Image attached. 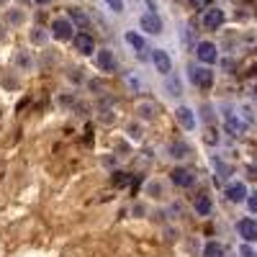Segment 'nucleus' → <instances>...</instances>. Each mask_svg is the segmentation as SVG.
<instances>
[{
    "label": "nucleus",
    "mask_w": 257,
    "mask_h": 257,
    "mask_svg": "<svg viewBox=\"0 0 257 257\" xmlns=\"http://www.w3.org/2000/svg\"><path fill=\"white\" fill-rule=\"evenodd\" d=\"M188 77L198 90H211L213 82H216V72H213L211 67H206V64H198V62L188 67Z\"/></svg>",
    "instance_id": "obj_1"
},
{
    "label": "nucleus",
    "mask_w": 257,
    "mask_h": 257,
    "mask_svg": "<svg viewBox=\"0 0 257 257\" xmlns=\"http://www.w3.org/2000/svg\"><path fill=\"white\" fill-rule=\"evenodd\" d=\"M221 121H224V132L229 137H242L247 132V123L242 121L239 111H234L231 105H221Z\"/></svg>",
    "instance_id": "obj_2"
},
{
    "label": "nucleus",
    "mask_w": 257,
    "mask_h": 257,
    "mask_svg": "<svg viewBox=\"0 0 257 257\" xmlns=\"http://www.w3.org/2000/svg\"><path fill=\"white\" fill-rule=\"evenodd\" d=\"M193 52H196V57H198V64H206V67H211V64L219 62V47L213 44V41H208V39L198 41Z\"/></svg>",
    "instance_id": "obj_3"
},
{
    "label": "nucleus",
    "mask_w": 257,
    "mask_h": 257,
    "mask_svg": "<svg viewBox=\"0 0 257 257\" xmlns=\"http://www.w3.org/2000/svg\"><path fill=\"white\" fill-rule=\"evenodd\" d=\"M224 196H226L229 203H244L247 196H249V188H247V183H242V180H229V183L224 185Z\"/></svg>",
    "instance_id": "obj_4"
},
{
    "label": "nucleus",
    "mask_w": 257,
    "mask_h": 257,
    "mask_svg": "<svg viewBox=\"0 0 257 257\" xmlns=\"http://www.w3.org/2000/svg\"><path fill=\"white\" fill-rule=\"evenodd\" d=\"M224 21H226V13H224L221 8H216V6H211V8L203 11L201 24H203V29H208V31H219V29L224 26Z\"/></svg>",
    "instance_id": "obj_5"
},
{
    "label": "nucleus",
    "mask_w": 257,
    "mask_h": 257,
    "mask_svg": "<svg viewBox=\"0 0 257 257\" xmlns=\"http://www.w3.org/2000/svg\"><path fill=\"white\" fill-rule=\"evenodd\" d=\"M93 64H95V70L98 72H116V54L111 49H98L93 54Z\"/></svg>",
    "instance_id": "obj_6"
},
{
    "label": "nucleus",
    "mask_w": 257,
    "mask_h": 257,
    "mask_svg": "<svg viewBox=\"0 0 257 257\" xmlns=\"http://www.w3.org/2000/svg\"><path fill=\"white\" fill-rule=\"evenodd\" d=\"M170 180H173V185H178V188H193L198 178L190 167L178 165V167H173V173H170Z\"/></svg>",
    "instance_id": "obj_7"
},
{
    "label": "nucleus",
    "mask_w": 257,
    "mask_h": 257,
    "mask_svg": "<svg viewBox=\"0 0 257 257\" xmlns=\"http://www.w3.org/2000/svg\"><path fill=\"white\" fill-rule=\"evenodd\" d=\"M139 26H142V31H144V34H149V36H157V34H162V29H165L162 18H160L155 11H147V13H142V18H139Z\"/></svg>",
    "instance_id": "obj_8"
},
{
    "label": "nucleus",
    "mask_w": 257,
    "mask_h": 257,
    "mask_svg": "<svg viewBox=\"0 0 257 257\" xmlns=\"http://www.w3.org/2000/svg\"><path fill=\"white\" fill-rule=\"evenodd\" d=\"M193 155V147L185 142V139H173L167 144V157L175 160V162H185L188 157Z\"/></svg>",
    "instance_id": "obj_9"
},
{
    "label": "nucleus",
    "mask_w": 257,
    "mask_h": 257,
    "mask_svg": "<svg viewBox=\"0 0 257 257\" xmlns=\"http://www.w3.org/2000/svg\"><path fill=\"white\" fill-rule=\"evenodd\" d=\"M72 31H75V26H72L70 18H54V21H52V39H57V41H70V39H72Z\"/></svg>",
    "instance_id": "obj_10"
},
{
    "label": "nucleus",
    "mask_w": 257,
    "mask_h": 257,
    "mask_svg": "<svg viewBox=\"0 0 257 257\" xmlns=\"http://www.w3.org/2000/svg\"><path fill=\"white\" fill-rule=\"evenodd\" d=\"M237 234H239V239L247 242V244L257 242V221H254L252 216L239 219V221H237Z\"/></svg>",
    "instance_id": "obj_11"
},
{
    "label": "nucleus",
    "mask_w": 257,
    "mask_h": 257,
    "mask_svg": "<svg viewBox=\"0 0 257 257\" xmlns=\"http://www.w3.org/2000/svg\"><path fill=\"white\" fill-rule=\"evenodd\" d=\"M72 44H75V52L82 54V57L95 54V39L90 34H85V31H80L77 36H72Z\"/></svg>",
    "instance_id": "obj_12"
},
{
    "label": "nucleus",
    "mask_w": 257,
    "mask_h": 257,
    "mask_svg": "<svg viewBox=\"0 0 257 257\" xmlns=\"http://www.w3.org/2000/svg\"><path fill=\"white\" fill-rule=\"evenodd\" d=\"M152 64L160 75H173V57L165 49H152Z\"/></svg>",
    "instance_id": "obj_13"
},
{
    "label": "nucleus",
    "mask_w": 257,
    "mask_h": 257,
    "mask_svg": "<svg viewBox=\"0 0 257 257\" xmlns=\"http://www.w3.org/2000/svg\"><path fill=\"white\" fill-rule=\"evenodd\" d=\"M137 116H139V121H155L157 116H160V105L155 103V100H139L137 103Z\"/></svg>",
    "instance_id": "obj_14"
},
{
    "label": "nucleus",
    "mask_w": 257,
    "mask_h": 257,
    "mask_svg": "<svg viewBox=\"0 0 257 257\" xmlns=\"http://www.w3.org/2000/svg\"><path fill=\"white\" fill-rule=\"evenodd\" d=\"M175 118H178V123L185 128V132H193V128H196V111L188 108V105H178Z\"/></svg>",
    "instance_id": "obj_15"
},
{
    "label": "nucleus",
    "mask_w": 257,
    "mask_h": 257,
    "mask_svg": "<svg viewBox=\"0 0 257 257\" xmlns=\"http://www.w3.org/2000/svg\"><path fill=\"white\" fill-rule=\"evenodd\" d=\"M193 211H196L201 219L211 216V213H213V198L208 196V193H201V196L193 201Z\"/></svg>",
    "instance_id": "obj_16"
},
{
    "label": "nucleus",
    "mask_w": 257,
    "mask_h": 257,
    "mask_svg": "<svg viewBox=\"0 0 257 257\" xmlns=\"http://www.w3.org/2000/svg\"><path fill=\"white\" fill-rule=\"evenodd\" d=\"M13 64H16V70H21V72H31L36 62H34L31 52H26V49H18V52L13 54Z\"/></svg>",
    "instance_id": "obj_17"
},
{
    "label": "nucleus",
    "mask_w": 257,
    "mask_h": 257,
    "mask_svg": "<svg viewBox=\"0 0 257 257\" xmlns=\"http://www.w3.org/2000/svg\"><path fill=\"white\" fill-rule=\"evenodd\" d=\"M123 39H126V44L132 47L139 57H144V52H147V41H144V36H142L139 31H126Z\"/></svg>",
    "instance_id": "obj_18"
},
{
    "label": "nucleus",
    "mask_w": 257,
    "mask_h": 257,
    "mask_svg": "<svg viewBox=\"0 0 257 257\" xmlns=\"http://www.w3.org/2000/svg\"><path fill=\"white\" fill-rule=\"evenodd\" d=\"M211 165H213V173H216V180L219 183H229V175H231V165L221 157H211Z\"/></svg>",
    "instance_id": "obj_19"
},
{
    "label": "nucleus",
    "mask_w": 257,
    "mask_h": 257,
    "mask_svg": "<svg viewBox=\"0 0 257 257\" xmlns=\"http://www.w3.org/2000/svg\"><path fill=\"white\" fill-rule=\"evenodd\" d=\"M98 121L105 123V126L116 121V113H113V98H105V100L98 105Z\"/></svg>",
    "instance_id": "obj_20"
},
{
    "label": "nucleus",
    "mask_w": 257,
    "mask_h": 257,
    "mask_svg": "<svg viewBox=\"0 0 257 257\" xmlns=\"http://www.w3.org/2000/svg\"><path fill=\"white\" fill-rule=\"evenodd\" d=\"M201 257H226V247H224L221 242H216V239H211V242L203 244Z\"/></svg>",
    "instance_id": "obj_21"
},
{
    "label": "nucleus",
    "mask_w": 257,
    "mask_h": 257,
    "mask_svg": "<svg viewBox=\"0 0 257 257\" xmlns=\"http://www.w3.org/2000/svg\"><path fill=\"white\" fill-rule=\"evenodd\" d=\"M144 193H147L149 198H165L167 185H165L162 180H149V183H147V188H144Z\"/></svg>",
    "instance_id": "obj_22"
},
{
    "label": "nucleus",
    "mask_w": 257,
    "mask_h": 257,
    "mask_svg": "<svg viewBox=\"0 0 257 257\" xmlns=\"http://www.w3.org/2000/svg\"><path fill=\"white\" fill-rule=\"evenodd\" d=\"M167 95L170 98H180L183 95V80L178 75H167Z\"/></svg>",
    "instance_id": "obj_23"
},
{
    "label": "nucleus",
    "mask_w": 257,
    "mask_h": 257,
    "mask_svg": "<svg viewBox=\"0 0 257 257\" xmlns=\"http://www.w3.org/2000/svg\"><path fill=\"white\" fill-rule=\"evenodd\" d=\"M198 113H201V121L203 123H208V126L216 123V105H213V103H203Z\"/></svg>",
    "instance_id": "obj_24"
},
{
    "label": "nucleus",
    "mask_w": 257,
    "mask_h": 257,
    "mask_svg": "<svg viewBox=\"0 0 257 257\" xmlns=\"http://www.w3.org/2000/svg\"><path fill=\"white\" fill-rule=\"evenodd\" d=\"M70 21H72V26H75V24L80 26V31H85V29L90 26V18L85 16L80 8H70Z\"/></svg>",
    "instance_id": "obj_25"
},
{
    "label": "nucleus",
    "mask_w": 257,
    "mask_h": 257,
    "mask_svg": "<svg viewBox=\"0 0 257 257\" xmlns=\"http://www.w3.org/2000/svg\"><path fill=\"white\" fill-rule=\"evenodd\" d=\"M132 175H128V173H123V170H113V173H111V183L116 185V188H126V185H132Z\"/></svg>",
    "instance_id": "obj_26"
},
{
    "label": "nucleus",
    "mask_w": 257,
    "mask_h": 257,
    "mask_svg": "<svg viewBox=\"0 0 257 257\" xmlns=\"http://www.w3.org/2000/svg\"><path fill=\"white\" fill-rule=\"evenodd\" d=\"M239 116H242V121L247 123V126H254L257 123V113H254V108L249 103H242L239 105Z\"/></svg>",
    "instance_id": "obj_27"
},
{
    "label": "nucleus",
    "mask_w": 257,
    "mask_h": 257,
    "mask_svg": "<svg viewBox=\"0 0 257 257\" xmlns=\"http://www.w3.org/2000/svg\"><path fill=\"white\" fill-rule=\"evenodd\" d=\"M49 36L52 34H47L44 29H41V26H36L31 34H29V39H31V44H36V47H44L47 44V41H49Z\"/></svg>",
    "instance_id": "obj_28"
},
{
    "label": "nucleus",
    "mask_w": 257,
    "mask_h": 257,
    "mask_svg": "<svg viewBox=\"0 0 257 257\" xmlns=\"http://www.w3.org/2000/svg\"><path fill=\"white\" fill-rule=\"evenodd\" d=\"M126 134H128V139H132V142H142V137H144V128H142V123L132 121V123L126 126Z\"/></svg>",
    "instance_id": "obj_29"
},
{
    "label": "nucleus",
    "mask_w": 257,
    "mask_h": 257,
    "mask_svg": "<svg viewBox=\"0 0 257 257\" xmlns=\"http://www.w3.org/2000/svg\"><path fill=\"white\" fill-rule=\"evenodd\" d=\"M183 44H185L188 49H196L198 41H196V31H193V26H185V29H183Z\"/></svg>",
    "instance_id": "obj_30"
},
{
    "label": "nucleus",
    "mask_w": 257,
    "mask_h": 257,
    "mask_svg": "<svg viewBox=\"0 0 257 257\" xmlns=\"http://www.w3.org/2000/svg\"><path fill=\"white\" fill-rule=\"evenodd\" d=\"M6 21H8L11 26H21V24L26 21V16H24V11L16 8V11H8V13H6Z\"/></svg>",
    "instance_id": "obj_31"
},
{
    "label": "nucleus",
    "mask_w": 257,
    "mask_h": 257,
    "mask_svg": "<svg viewBox=\"0 0 257 257\" xmlns=\"http://www.w3.org/2000/svg\"><path fill=\"white\" fill-rule=\"evenodd\" d=\"M152 162H155V152H152V149H142L139 157H137V167H147Z\"/></svg>",
    "instance_id": "obj_32"
},
{
    "label": "nucleus",
    "mask_w": 257,
    "mask_h": 257,
    "mask_svg": "<svg viewBox=\"0 0 257 257\" xmlns=\"http://www.w3.org/2000/svg\"><path fill=\"white\" fill-rule=\"evenodd\" d=\"M100 165H103L105 170H116L118 157H116V155H103V157H100Z\"/></svg>",
    "instance_id": "obj_33"
},
{
    "label": "nucleus",
    "mask_w": 257,
    "mask_h": 257,
    "mask_svg": "<svg viewBox=\"0 0 257 257\" xmlns=\"http://www.w3.org/2000/svg\"><path fill=\"white\" fill-rule=\"evenodd\" d=\"M244 206H247V211H249V213H254V216H257V190H254V193H249V196H247Z\"/></svg>",
    "instance_id": "obj_34"
},
{
    "label": "nucleus",
    "mask_w": 257,
    "mask_h": 257,
    "mask_svg": "<svg viewBox=\"0 0 257 257\" xmlns=\"http://www.w3.org/2000/svg\"><path fill=\"white\" fill-rule=\"evenodd\" d=\"M126 82H128V88H132L134 93H139V90L144 88V82H142L139 77H134V75H126Z\"/></svg>",
    "instance_id": "obj_35"
},
{
    "label": "nucleus",
    "mask_w": 257,
    "mask_h": 257,
    "mask_svg": "<svg viewBox=\"0 0 257 257\" xmlns=\"http://www.w3.org/2000/svg\"><path fill=\"white\" fill-rule=\"evenodd\" d=\"M239 257H257V249H254L252 244L242 242V244H239Z\"/></svg>",
    "instance_id": "obj_36"
},
{
    "label": "nucleus",
    "mask_w": 257,
    "mask_h": 257,
    "mask_svg": "<svg viewBox=\"0 0 257 257\" xmlns=\"http://www.w3.org/2000/svg\"><path fill=\"white\" fill-rule=\"evenodd\" d=\"M203 142H206V144H211V147H216V144L221 142V137H219L216 132H213V128H208V132H206V137H203Z\"/></svg>",
    "instance_id": "obj_37"
},
{
    "label": "nucleus",
    "mask_w": 257,
    "mask_h": 257,
    "mask_svg": "<svg viewBox=\"0 0 257 257\" xmlns=\"http://www.w3.org/2000/svg\"><path fill=\"white\" fill-rule=\"evenodd\" d=\"M88 88H90L95 95H105V85H103L100 80H90V82H88Z\"/></svg>",
    "instance_id": "obj_38"
},
{
    "label": "nucleus",
    "mask_w": 257,
    "mask_h": 257,
    "mask_svg": "<svg viewBox=\"0 0 257 257\" xmlns=\"http://www.w3.org/2000/svg\"><path fill=\"white\" fill-rule=\"evenodd\" d=\"M188 3L193 6V11H206V8H211V0H188Z\"/></svg>",
    "instance_id": "obj_39"
},
{
    "label": "nucleus",
    "mask_w": 257,
    "mask_h": 257,
    "mask_svg": "<svg viewBox=\"0 0 257 257\" xmlns=\"http://www.w3.org/2000/svg\"><path fill=\"white\" fill-rule=\"evenodd\" d=\"M70 80H72V82H77V85L88 82V80H85V72H82V70H70Z\"/></svg>",
    "instance_id": "obj_40"
},
{
    "label": "nucleus",
    "mask_w": 257,
    "mask_h": 257,
    "mask_svg": "<svg viewBox=\"0 0 257 257\" xmlns=\"http://www.w3.org/2000/svg\"><path fill=\"white\" fill-rule=\"evenodd\" d=\"M105 3H108L113 13H123V0H105Z\"/></svg>",
    "instance_id": "obj_41"
},
{
    "label": "nucleus",
    "mask_w": 257,
    "mask_h": 257,
    "mask_svg": "<svg viewBox=\"0 0 257 257\" xmlns=\"http://www.w3.org/2000/svg\"><path fill=\"white\" fill-rule=\"evenodd\" d=\"M75 103H77V100H75L72 95H62V98H59V105H64V108H75Z\"/></svg>",
    "instance_id": "obj_42"
},
{
    "label": "nucleus",
    "mask_w": 257,
    "mask_h": 257,
    "mask_svg": "<svg viewBox=\"0 0 257 257\" xmlns=\"http://www.w3.org/2000/svg\"><path fill=\"white\" fill-rule=\"evenodd\" d=\"M128 155V144L126 142H118L116 144V157H126Z\"/></svg>",
    "instance_id": "obj_43"
},
{
    "label": "nucleus",
    "mask_w": 257,
    "mask_h": 257,
    "mask_svg": "<svg viewBox=\"0 0 257 257\" xmlns=\"http://www.w3.org/2000/svg\"><path fill=\"white\" fill-rule=\"evenodd\" d=\"M132 213H134V216H137V219H142V216H144V213H147V206H144V203H137V206L132 208Z\"/></svg>",
    "instance_id": "obj_44"
},
{
    "label": "nucleus",
    "mask_w": 257,
    "mask_h": 257,
    "mask_svg": "<svg viewBox=\"0 0 257 257\" xmlns=\"http://www.w3.org/2000/svg\"><path fill=\"white\" fill-rule=\"evenodd\" d=\"M247 178H249V180L257 178V165H249V167H247Z\"/></svg>",
    "instance_id": "obj_45"
},
{
    "label": "nucleus",
    "mask_w": 257,
    "mask_h": 257,
    "mask_svg": "<svg viewBox=\"0 0 257 257\" xmlns=\"http://www.w3.org/2000/svg\"><path fill=\"white\" fill-rule=\"evenodd\" d=\"M221 64H224L226 70H234V62H231V59H221Z\"/></svg>",
    "instance_id": "obj_46"
},
{
    "label": "nucleus",
    "mask_w": 257,
    "mask_h": 257,
    "mask_svg": "<svg viewBox=\"0 0 257 257\" xmlns=\"http://www.w3.org/2000/svg\"><path fill=\"white\" fill-rule=\"evenodd\" d=\"M47 3H52V0H36V6H47Z\"/></svg>",
    "instance_id": "obj_47"
},
{
    "label": "nucleus",
    "mask_w": 257,
    "mask_h": 257,
    "mask_svg": "<svg viewBox=\"0 0 257 257\" xmlns=\"http://www.w3.org/2000/svg\"><path fill=\"white\" fill-rule=\"evenodd\" d=\"M0 39H3V26H0Z\"/></svg>",
    "instance_id": "obj_48"
},
{
    "label": "nucleus",
    "mask_w": 257,
    "mask_h": 257,
    "mask_svg": "<svg viewBox=\"0 0 257 257\" xmlns=\"http://www.w3.org/2000/svg\"><path fill=\"white\" fill-rule=\"evenodd\" d=\"M3 3H6V0H0V6H3Z\"/></svg>",
    "instance_id": "obj_49"
}]
</instances>
